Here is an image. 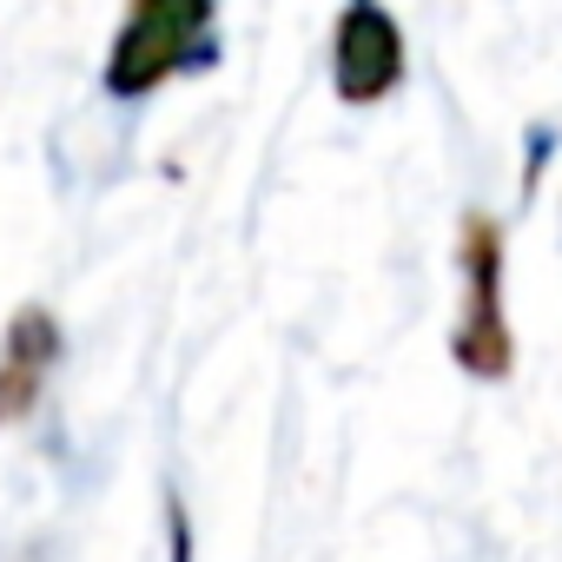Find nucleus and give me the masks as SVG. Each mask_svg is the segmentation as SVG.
Here are the masks:
<instances>
[{
	"label": "nucleus",
	"mask_w": 562,
	"mask_h": 562,
	"mask_svg": "<svg viewBox=\"0 0 562 562\" xmlns=\"http://www.w3.org/2000/svg\"><path fill=\"white\" fill-rule=\"evenodd\" d=\"M212 54H218V0H126L100 87L106 100L139 106L179 74L212 67Z\"/></svg>",
	"instance_id": "nucleus-1"
},
{
	"label": "nucleus",
	"mask_w": 562,
	"mask_h": 562,
	"mask_svg": "<svg viewBox=\"0 0 562 562\" xmlns=\"http://www.w3.org/2000/svg\"><path fill=\"white\" fill-rule=\"evenodd\" d=\"M503 258H509V238H503L496 212H463V225H457L463 305H457V325H450V358L476 384H503L516 371V331H509V305H503Z\"/></svg>",
	"instance_id": "nucleus-2"
},
{
	"label": "nucleus",
	"mask_w": 562,
	"mask_h": 562,
	"mask_svg": "<svg viewBox=\"0 0 562 562\" xmlns=\"http://www.w3.org/2000/svg\"><path fill=\"white\" fill-rule=\"evenodd\" d=\"M411 74L404 27L384 0H345L331 21V93L345 106H384Z\"/></svg>",
	"instance_id": "nucleus-3"
},
{
	"label": "nucleus",
	"mask_w": 562,
	"mask_h": 562,
	"mask_svg": "<svg viewBox=\"0 0 562 562\" xmlns=\"http://www.w3.org/2000/svg\"><path fill=\"white\" fill-rule=\"evenodd\" d=\"M60 318L47 305H21L0 331V430H14L41 411L47 397V378L60 364Z\"/></svg>",
	"instance_id": "nucleus-4"
},
{
	"label": "nucleus",
	"mask_w": 562,
	"mask_h": 562,
	"mask_svg": "<svg viewBox=\"0 0 562 562\" xmlns=\"http://www.w3.org/2000/svg\"><path fill=\"white\" fill-rule=\"evenodd\" d=\"M166 562H192V522H186L179 496H166Z\"/></svg>",
	"instance_id": "nucleus-5"
}]
</instances>
